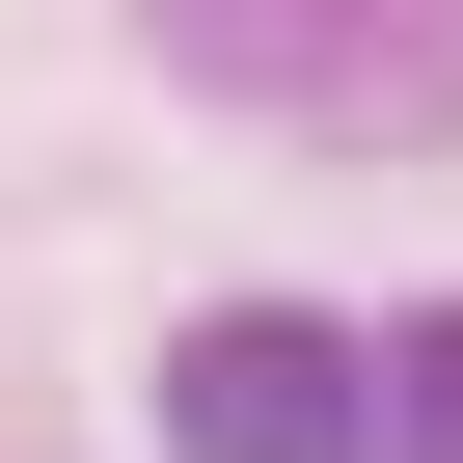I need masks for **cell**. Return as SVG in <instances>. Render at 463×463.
I'll return each mask as SVG.
<instances>
[{"label": "cell", "instance_id": "3", "mask_svg": "<svg viewBox=\"0 0 463 463\" xmlns=\"http://www.w3.org/2000/svg\"><path fill=\"white\" fill-rule=\"evenodd\" d=\"M382 463H463V300H436V327H382Z\"/></svg>", "mask_w": 463, "mask_h": 463}, {"label": "cell", "instance_id": "1", "mask_svg": "<svg viewBox=\"0 0 463 463\" xmlns=\"http://www.w3.org/2000/svg\"><path fill=\"white\" fill-rule=\"evenodd\" d=\"M164 463H382V354L300 327V300H218L164 354Z\"/></svg>", "mask_w": 463, "mask_h": 463}, {"label": "cell", "instance_id": "2", "mask_svg": "<svg viewBox=\"0 0 463 463\" xmlns=\"http://www.w3.org/2000/svg\"><path fill=\"white\" fill-rule=\"evenodd\" d=\"M164 28H191V55H246V82H327V55H354V0H164Z\"/></svg>", "mask_w": 463, "mask_h": 463}]
</instances>
